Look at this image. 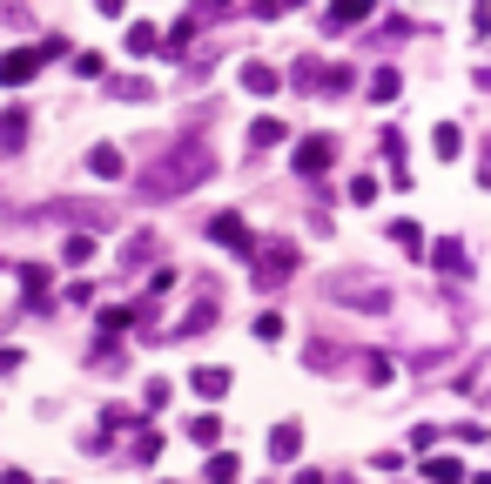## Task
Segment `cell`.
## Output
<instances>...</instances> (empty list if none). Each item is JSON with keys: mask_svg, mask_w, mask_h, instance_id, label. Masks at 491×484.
<instances>
[{"mask_svg": "<svg viewBox=\"0 0 491 484\" xmlns=\"http://www.w3.org/2000/svg\"><path fill=\"white\" fill-rule=\"evenodd\" d=\"M296 276V249L290 242H263L256 249V289H276V283H290Z\"/></svg>", "mask_w": 491, "mask_h": 484, "instance_id": "6da1fadb", "label": "cell"}, {"mask_svg": "<svg viewBox=\"0 0 491 484\" xmlns=\"http://www.w3.org/2000/svg\"><path fill=\"white\" fill-rule=\"evenodd\" d=\"M41 67H47L41 47H14V55H0V81H7V88H21V81H34Z\"/></svg>", "mask_w": 491, "mask_h": 484, "instance_id": "7a4b0ae2", "label": "cell"}, {"mask_svg": "<svg viewBox=\"0 0 491 484\" xmlns=\"http://www.w3.org/2000/svg\"><path fill=\"white\" fill-rule=\"evenodd\" d=\"M330 162H336V135H310V142L296 148V168H303V176H324Z\"/></svg>", "mask_w": 491, "mask_h": 484, "instance_id": "3957f363", "label": "cell"}, {"mask_svg": "<svg viewBox=\"0 0 491 484\" xmlns=\"http://www.w3.org/2000/svg\"><path fill=\"white\" fill-rule=\"evenodd\" d=\"M209 236L223 242V249H243V256H256V236H249V222H243V216H215V222H209Z\"/></svg>", "mask_w": 491, "mask_h": 484, "instance_id": "277c9868", "label": "cell"}, {"mask_svg": "<svg viewBox=\"0 0 491 484\" xmlns=\"http://www.w3.org/2000/svg\"><path fill=\"white\" fill-rule=\"evenodd\" d=\"M189 390L215 404V397H229V370H223V363H195V370H189Z\"/></svg>", "mask_w": 491, "mask_h": 484, "instance_id": "5b68a950", "label": "cell"}, {"mask_svg": "<svg viewBox=\"0 0 491 484\" xmlns=\"http://www.w3.org/2000/svg\"><path fill=\"white\" fill-rule=\"evenodd\" d=\"M88 168H95L101 182H115V176H122L128 162H122V148H115V142H95V148H88Z\"/></svg>", "mask_w": 491, "mask_h": 484, "instance_id": "8992f818", "label": "cell"}, {"mask_svg": "<svg viewBox=\"0 0 491 484\" xmlns=\"http://www.w3.org/2000/svg\"><path fill=\"white\" fill-rule=\"evenodd\" d=\"M431 263L445 269V276H471V256H465V242H451V236H445V242L431 249Z\"/></svg>", "mask_w": 491, "mask_h": 484, "instance_id": "52a82bcc", "label": "cell"}, {"mask_svg": "<svg viewBox=\"0 0 491 484\" xmlns=\"http://www.w3.org/2000/svg\"><path fill=\"white\" fill-rule=\"evenodd\" d=\"M431 148L445 155V162H458V155H465V128H458V121H437V128H431Z\"/></svg>", "mask_w": 491, "mask_h": 484, "instance_id": "ba28073f", "label": "cell"}, {"mask_svg": "<svg viewBox=\"0 0 491 484\" xmlns=\"http://www.w3.org/2000/svg\"><path fill=\"white\" fill-rule=\"evenodd\" d=\"M276 81H283V75H276L269 61H249V67H243V88H249V95H276Z\"/></svg>", "mask_w": 491, "mask_h": 484, "instance_id": "9c48e42d", "label": "cell"}, {"mask_svg": "<svg viewBox=\"0 0 491 484\" xmlns=\"http://www.w3.org/2000/svg\"><path fill=\"white\" fill-rule=\"evenodd\" d=\"M303 451V424H276L269 430V458H296Z\"/></svg>", "mask_w": 491, "mask_h": 484, "instance_id": "30bf717a", "label": "cell"}, {"mask_svg": "<svg viewBox=\"0 0 491 484\" xmlns=\"http://www.w3.org/2000/svg\"><path fill=\"white\" fill-rule=\"evenodd\" d=\"M21 289H27L34 309H47V269H41V263H21Z\"/></svg>", "mask_w": 491, "mask_h": 484, "instance_id": "8fae6325", "label": "cell"}, {"mask_svg": "<svg viewBox=\"0 0 491 484\" xmlns=\"http://www.w3.org/2000/svg\"><path fill=\"white\" fill-rule=\"evenodd\" d=\"M202 478H209V484H235V478H243V458H235V451H215Z\"/></svg>", "mask_w": 491, "mask_h": 484, "instance_id": "7c38bea8", "label": "cell"}, {"mask_svg": "<svg viewBox=\"0 0 491 484\" xmlns=\"http://www.w3.org/2000/svg\"><path fill=\"white\" fill-rule=\"evenodd\" d=\"M27 142V108H7L0 115V148H21Z\"/></svg>", "mask_w": 491, "mask_h": 484, "instance_id": "4fadbf2b", "label": "cell"}, {"mask_svg": "<svg viewBox=\"0 0 491 484\" xmlns=\"http://www.w3.org/2000/svg\"><path fill=\"white\" fill-rule=\"evenodd\" d=\"M425 478L431 484H465V464L458 458H425Z\"/></svg>", "mask_w": 491, "mask_h": 484, "instance_id": "5bb4252c", "label": "cell"}, {"mask_svg": "<svg viewBox=\"0 0 491 484\" xmlns=\"http://www.w3.org/2000/svg\"><path fill=\"white\" fill-rule=\"evenodd\" d=\"M397 88H404L397 67H377V75H370V101H397Z\"/></svg>", "mask_w": 491, "mask_h": 484, "instance_id": "9a60e30c", "label": "cell"}, {"mask_svg": "<svg viewBox=\"0 0 491 484\" xmlns=\"http://www.w3.org/2000/svg\"><path fill=\"white\" fill-rule=\"evenodd\" d=\"M276 142H283V121H276V115H263L256 128H249V148H276Z\"/></svg>", "mask_w": 491, "mask_h": 484, "instance_id": "2e32d148", "label": "cell"}, {"mask_svg": "<svg viewBox=\"0 0 491 484\" xmlns=\"http://www.w3.org/2000/svg\"><path fill=\"white\" fill-rule=\"evenodd\" d=\"M209 323H215V303L202 297V303L189 309V317H182V337H202V330H209Z\"/></svg>", "mask_w": 491, "mask_h": 484, "instance_id": "e0dca14e", "label": "cell"}, {"mask_svg": "<svg viewBox=\"0 0 491 484\" xmlns=\"http://www.w3.org/2000/svg\"><path fill=\"white\" fill-rule=\"evenodd\" d=\"M155 41H162V34L148 27V21H128V47H135V55H148V47H155Z\"/></svg>", "mask_w": 491, "mask_h": 484, "instance_id": "ac0fdd59", "label": "cell"}, {"mask_svg": "<svg viewBox=\"0 0 491 484\" xmlns=\"http://www.w3.org/2000/svg\"><path fill=\"white\" fill-rule=\"evenodd\" d=\"M135 430H142V438H135V458H162V430H148V424H135Z\"/></svg>", "mask_w": 491, "mask_h": 484, "instance_id": "d6986e66", "label": "cell"}, {"mask_svg": "<svg viewBox=\"0 0 491 484\" xmlns=\"http://www.w3.org/2000/svg\"><path fill=\"white\" fill-rule=\"evenodd\" d=\"M189 438H195V444H215V438H223V424L202 410V418H189Z\"/></svg>", "mask_w": 491, "mask_h": 484, "instance_id": "ffe728a7", "label": "cell"}, {"mask_svg": "<svg viewBox=\"0 0 491 484\" xmlns=\"http://www.w3.org/2000/svg\"><path fill=\"white\" fill-rule=\"evenodd\" d=\"M61 256H67V263H88V256H95V236H67Z\"/></svg>", "mask_w": 491, "mask_h": 484, "instance_id": "44dd1931", "label": "cell"}, {"mask_svg": "<svg viewBox=\"0 0 491 484\" xmlns=\"http://www.w3.org/2000/svg\"><path fill=\"white\" fill-rule=\"evenodd\" d=\"M142 256H155V236H135V242H122V269H128V263H142Z\"/></svg>", "mask_w": 491, "mask_h": 484, "instance_id": "7402d4cb", "label": "cell"}, {"mask_svg": "<svg viewBox=\"0 0 491 484\" xmlns=\"http://www.w3.org/2000/svg\"><path fill=\"white\" fill-rule=\"evenodd\" d=\"M195 41V21H175V27H168V55H175L182 61V47H189Z\"/></svg>", "mask_w": 491, "mask_h": 484, "instance_id": "603a6c76", "label": "cell"}, {"mask_svg": "<svg viewBox=\"0 0 491 484\" xmlns=\"http://www.w3.org/2000/svg\"><path fill=\"white\" fill-rule=\"evenodd\" d=\"M391 236H397V249H411V256L425 249V236H417V222H391Z\"/></svg>", "mask_w": 491, "mask_h": 484, "instance_id": "cb8c5ba5", "label": "cell"}, {"mask_svg": "<svg viewBox=\"0 0 491 484\" xmlns=\"http://www.w3.org/2000/svg\"><path fill=\"white\" fill-rule=\"evenodd\" d=\"M128 323H135V309H101V330H108V337H122Z\"/></svg>", "mask_w": 491, "mask_h": 484, "instance_id": "d4e9b609", "label": "cell"}, {"mask_svg": "<svg viewBox=\"0 0 491 484\" xmlns=\"http://www.w3.org/2000/svg\"><path fill=\"white\" fill-rule=\"evenodd\" d=\"M370 7H357V0H350V7H330V27H357Z\"/></svg>", "mask_w": 491, "mask_h": 484, "instance_id": "484cf974", "label": "cell"}, {"mask_svg": "<svg viewBox=\"0 0 491 484\" xmlns=\"http://www.w3.org/2000/svg\"><path fill=\"white\" fill-rule=\"evenodd\" d=\"M256 337H263V343L283 337V317H276V309H263V317H256Z\"/></svg>", "mask_w": 491, "mask_h": 484, "instance_id": "4316f807", "label": "cell"}, {"mask_svg": "<svg viewBox=\"0 0 491 484\" xmlns=\"http://www.w3.org/2000/svg\"><path fill=\"white\" fill-rule=\"evenodd\" d=\"M0 484H34L27 471H0Z\"/></svg>", "mask_w": 491, "mask_h": 484, "instance_id": "83f0119b", "label": "cell"}, {"mask_svg": "<svg viewBox=\"0 0 491 484\" xmlns=\"http://www.w3.org/2000/svg\"><path fill=\"white\" fill-rule=\"evenodd\" d=\"M296 484H330V478H316V471H303V478H296Z\"/></svg>", "mask_w": 491, "mask_h": 484, "instance_id": "f1b7e54d", "label": "cell"}, {"mask_svg": "<svg viewBox=\"0 0 491 484\" xmlns=\"http://www.w3.org/2000/svg\"><path fill=\"white\" fill-rule=\"evenodd\" d=\"M465 484H491V471H478V478H465Z\"/></svg>", "mask_w": 491, "mask_h": 484, "instance_id": "f546056e", "label": "cell"}]
</instances>
